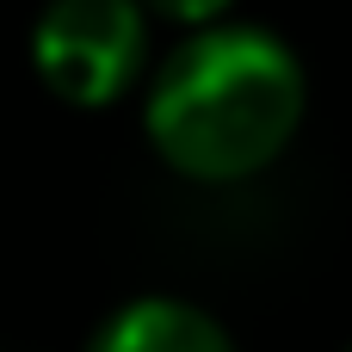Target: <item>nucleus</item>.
Wrapping results in <instances>:
<instances>
[{
    "instance_id": "nucleus-1",
    "label": "nucleus",
    "mask_w": 352,
    "mask_h": 352,
    "mask_svg": "<svg viewBox=\"0 0 352 352\" xmlns=\"http://www.w3.org/2000/svg\"><path fill=\"white\" fill-rule=\"evenodd\" d=\"M303 124V68L260 25L192 31L148 87L155 155L204 186H229L285 155Z\"/></svg>"
},
{
    "instance_id": "nucleus-2",
    "label": "nucleus",
    "mask_w": 352,
    "mask_h": 352,
    "mask_svg": "<svg viewBox=\"0 0 352 352\" xmlns=\"http://www.w3.org/2000/svg\"><path fill=\"white\" fill-rule=\"evenodd\" d=\"M148 56L142 0H50L31 25V62L68 105H111Z\"/></svg>"
},
{
    "instance_id": "nucleus-3",
    "label": "nucleus",
    "mask_w": 352,
    "mask_h": 352,
    "mask_svg": "<svg viewBox=\"0 0 352 352\" xmlns=\"http://www.w3.org/2000/svg\"><path fill=\"white\" fill-rule=\"evenodd\" d=\"M87 352H235V340L179 297H142V303H124L93 334Z\"/></svg>"
},
{
    "instance_id": "nucleus-4",
    "label": "nucleus",
    "mask_w": 352,
    "mask_h": 352,
    "mask_svg": "<svg viewBox=\"0 0 352 352\" xmlns=\"http://www.w3.org/2000/svg\"><path fill=\"white\" fill-rule=\"evenodd\" d=\"M148 12H161V19H173V25H198V31H210V19L229 6V0H142Z\"/></svg>"
}]
</instances>
